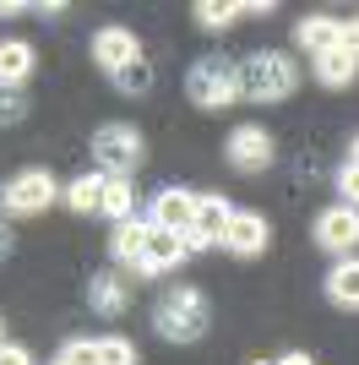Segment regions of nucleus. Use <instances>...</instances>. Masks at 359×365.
<instances>
[{"label": "nucleus", "instance_id": "32", "mask_svg": "<svg viewBox=\"0 0 359 365\" xmlns=\"http://www.w3.org/2000/svg\"><path fill=\"white\" fill-rule=\"evenodd\" d=\"M0 344H6V327H0Z\"/></svg>", "mask_w": 359, "mask_h": 365}, {"label": "nucleus", "instance_id": "3", "mask_svg": "<svg viewBox=\"0 0 359 365\" xmlns=\"http://www.w3.org/2000/svg\"><path fill=\"white\" fill-rule=\"evenodd\" d=\"M185 93H191L196 109H229L239 98V66L224 55H202L185 76Z\"/></svg>", "mask_w": 359, "mask_h": 365}, {"label": "nucleus", "instance_id": "21", "mask_svg": "<svg viewBox=\"0 0 359 365\" xmlns=\"http://www.w3.org/2000/svg\"><path fill=\"white\" fill-rule=\"evenodd\" d=\"M239 11H245V6H234V0H196V22H202V28H212V33L234 28Z\"/></svg>", "mask_w": 359, "mask_h": 365}, {"label": "nucleus", "instance_id": "10", "mask_svg": "<svg viewBox=\"0 0 359 365\" xmlns=\"http://www.w3.org/2000/svg\"><path fill=\"white\" fill-rule=\"evenodd\" d=\"M267 240H272L267 218L261 213H239L234 207V218H229V229H224V251H234V257H261Z\"/></svg>", "mask_w": 359, "mask_h": 365}, {"label": "nucleus", "instance_id": "27", "mask_svg": "<svg viewBox=\"0 0 359 365\" xmlns=\"http://www.w3.org/2000/svg\"><path fill=\"white\" fill-rule=\"evenodd\" d=\"M0 365H33V354L22 344H0Z\"/></svg>", "mask_w": 359, "mask_h": 365}, {"label": "nucleus", "instance_id": "13", "mask_svg": "<svg viewBox=\"0 0 359 365\" xmlns=\"http://www.w3.org/2000/svg\"><path fill=\"white\" fill-rule=\"evenodd\" d=\"M152 224L147 218H125V224H115V235H109V251H115V262H125V267H142V245H147Z\"/></svg>", "mask_w": 359, "mask_h": 365}, {"label": "nucleus", "instance_id": "18", "mask_svg": "<svg viewBox=\"0 0 359 365\" xmlns=\"http://www.w3.org/2000/svg\"><path fill=\"white\" fill-rule=\"evenodd\" d=\"M98 213H109L115 224L136 218V185H131V175H104V202H98Z\"/></svg>", "mask_w": 359, "mask_h": 365}, {"label": "nucleus", "instance_id": "29", "mask_svg": "<svg viewBox=\"0 0 359 365\" xmlns=\"http://www.w3.org/2000/svg\"><path fill=\"white\" fill-rule=\"evenodd\" d=\"M6 251H11V229L0 224V257H6Z\"/></svg>", "mask_w": 359, "mask_h": 365}, {"label": "nucleus", "instance_id": "14", "mask_svg": "<svg viewBox=\"0 0 359 365\" xmlns=\"http://www.w3.org/2000/svg\"><path fill=\"white\" fill-rule=\"evenodd\" d=\"M229 218H234V207H229L224 197H196V224H191V235H202L207 245H224Z\"/></svg>", "mask_w": 359, "mask_h": 365}, {"label": "nucleus", "instance_id": "33", "mask_svg": "<svg viewBox=\"0 0 359 365\" xmlns=\"http://www.w3.org/2000/svg\"><path fill=\"white\" fill-rule=\"evenodd\" d=\"M55 365H66V360H55Z\"/></svg>", "mask_w": 359, "mask_h": 365}, {"label": "nucleus", "instance_id": "2", "mask_svg": "<svg viewBox=\"0 0 359 365\" xmlns=\"http://www.w3.org/2000/svg\"><path fill=\"white\" fill-rule=\"evenodd\" d=\"M294 88H299V66L283 49H261V55H251V61L239 66V93L256 98V104H278Z\"/></svg>", "mask_w": 359, "mask_h": 365}, {"label": "nucleus", "instance_id": "20", "mask_svg": "<svg viewBox=\"0 0 359 365\" xmlns=\"http://www.w3.org/2000/svg\"><path fill=\"white\" fill-rule=\"evenodd\" d=\"M60 202H66L71 213H98V202H104V175H98V169L76 175V180L60 191Z\"/></svg>", "mask_w": 359, "mask_h": 365}, {"label": "nucleus", "instance_id": "6", "mask_svg": "<svg viewBox=\"0 0 359 365\" xmlns=\"http://www.w3.org/2000/svg\"><path fill=\"white\" fill-rule=\"evenodd\" d=\"M224 158L239 169V175H261V169L272 164V131H267V125H256V120L234 125V131H229Z\"/></svg>", "mask_w": 359, "mask_h": 365}, {"label": "nucleus", "instance_id": "11", "mask_svg": "<svg viewBox=\"0 0 359 365\" xmlns=\"http://www.w3.org/2000/svg\"><path fill=\"white\" fill-rule=\"evenodd\" d=\"M180 262H185V240L169 235V229H152L147 245H142V267H136V273L158 278V273H169V267H180Z\"/></svg>", "mask_w": 359, "mask_h": 365}, {"label": "nucleus", "instance_id": "7", "mask_svg": "<svg viewBox=\"0 0 359 365\" xmlns=\"http://www.w3.org/2000/svg\"><path fill=\"white\" fill-rule=\"evenodd\" d=\"M316 245H321V251H338V257H354V245H359V207H348V202L327 207V213L316 218Z\"/></svg>", "mask_w": 359, "mask_h": 365}, {"label": "nucleus", "instance_id": "22", "mask_svg": "<svg viewBox=\"0 0 359 365\" xmlns=\"http://www.w3.org/2000/svg\"><path fill=\"white\" fill-rule=\"evenodd\" d=\"M115 88H120V93H131V98H136V93H147V88H152V66L136 55L125 71H115Z\"/></svg>", "mask_w": 359, "mask_h": 365}, {"label": "nucleus", "instance_id": "12", "mask_svg": "<svg viewBox=\"0 0 359 365\" xmlns=\"http://www.w3.org/2000/svg\"><path fill=\"white\" fill-rule=\"evenodd\" d=\"M294 38L316 61V55H327V49L343 44V22H338V16H305V22H294Z\"/></svg>", "mask_w": 359, "mask_h": 365}, {"label": "nucleus", "instance_id": "9", "mask_svg": "<svg viewBox=\"0 0 359 365\" xmlns=\"http://www.w3.org/2000/svg\"><path fill=\"white\" fill-rule=\"evenodd\" d=\"M136 55H142V49H136V33L131 28H98V33H93V66H104L109 76L125 71Z\"/></svg>", "mask_w": 359, "mask_h": 365}, {"label": "nucleus", "instance_id": "15", "mask_svg": "<svg viewBox=\"0 0 359 365\" xmlns=\"http://www.w3.org/2000/svg\"><path fill=\"white\" fill-rule=\"evenodd\" d=\"M88 305L98 311V317H125V305H131V289H125L115 273H93V284H88Z\"/></svg>", "mask_w": 359, "mask_h": 365}, {"label": "nucleus", "instance_id": "17", "mask_svg": "<svg viewBox=\"0 0 359 365\" xmlns=\"http://www.w3.org/2000/svg\"><path fill=\"white\" fill-rule=\"evenodd\" d=\"M33 61H38V55H33V44L6 38V44H0V88H22V82L33 76Z\"/></svg>", "mask_w": 359, "mask_h": 365}, {"label": "nucleus", "instance_id": "25", "mask_svg": "<svg viewBox=\"0 0 359 365\" xmlns=\"http://www.w3.org/2000/svg\"><path fill=\"white\" fill-rule=\"evenodd\" d=\"M338 197H348V207H359V164L354 158L338 169Z\"/></svg>", "mask_w": 359, "mask_h": 365}, {"label": "nucleus", "instance_id": "4", "mask_svg": "<svg viewBox=\"0 0 359 365\" xmlns=\"http://www.w3.org/2000/svg\"><path fill=\"white\" fill-rule=\"evenodd\" d=\"M142 153H147V142L125 120H109V125L93 131V164H98V175H136Z\"/></svg>", "mask_w": 359, "mask_h": 365}, {"label": "nucleus", "instance_id": "31", "mask_svg": "<svg viewBox=\"0 0 359 365\" xmlns=\"http://www.w3.org/2000/svg\"><path fill=\"white\" fill-rule=\"evenodd\" d=\"M251 365H272V360H251Z\"/></svg>", "mask_w": 359, "mask_h": 365}, {"label": "nucleus", "instance_id": "23", "mask_svg": "<svg viewBox=\"0 0 359 365\" xmlns=\"http://www.w3.org/2000/svg\"><path fill=\"white\" fill-rule=\"evenodd\" d=\"M98 365H136L131 338H98Z\"/></svg>", "mask_w": 359, "mask_h": 365}, {"label": "nucleus", "instance_id": "5", "mask_svg": "<svg viewBox=\"0 0 359 365\" xmlns=\"http://www.w3.org/2000/svg\"><path fill=\"white\" fill-rule=\"evenodd\" d=\"M49 202H60V185L49 169H22L6 191H0V213L11 218H28V213H44Z\"/></svg>", "mask_w": 359, "mask_h": 365}, {"label": "nucleus", "instance_id": "26", "mask_svg": "<svg viewBox=\"0 0 359 365\" xmlns=\"http://www.w3.org/2000/svg\"><path fill=\"white\" fill-rule=\"evenodd\" d=\"M22 98H16V88H0V125H11V120H22Z\"/></svg>", "mask_w": 359, "mask_h": 365}, {"label": "nucleus", "instance_id": "28", "mask_svg": "<svg viewBox=\"0 0 359 365\" xmlns=\"http://www.w3.org/2000/svg\"><path fill=\"white\" fill-rule=\"evenodd\" d=\"M343 49H348V55H359V22H343Z\"/></svg>", "mask_w": 359, "mask_h": 365}, {"label": "nucleus", "instance_id": "30", "mask_svg": "<svg viewBox=\"0 0 359 365\" xmlns=\"http://www.w3.org/2000/svg\"><path fill=\"white\" fill-rule=\"evenodd\" d=\"M348 153H354V164H359V137H354V148H348Z\"/></svg>", "mask_w": 359, "mask_h": 365}, {"label": "nucleus", "instance_id": "8", "mask_svg": "<svg viewBox=\"0 0 359 365\" xmlns=\"http://www.w3.org/2000/svg\"><path fill=\"white\" fill-rule=\"evenodd\" d=\"M152 229H169V235H191L196 224V191H180V185H169V191H158L152 197Z\"/></svg>", "mask_w": 359, "mask_h": 365}, {"label": "nucleus", "instance_id": "19", "mask_svg": "<svg viewBox=\"0 0 359 365\" xmlns=\"http://www.w3.org/2000/svg\"><path fill=\"white\" fill-rule=\"evenodd\" d=\"M359 76V55H348L343 44L327 49V55H316V82H327V88H348Z\"/></svg>", "mask_w": 359, "mask_h": 365}, {"label": "nucleus", "instance_id": "1", "mask_svg": "<svg viewBox=\"0 0 359 365\" xmlns=\"http://www.w3.org/2000/svg\"><path fill=\"white\" fill-rule=\"evenodd\" d=\"M152 327H158L169 344H196V338L212 327V305H207V294L191 289V284L169 289L164 300L152 305Z\"/></svg>", "mask_w": 359, "mask_h": 365}, {"label": "nucleus", "instance_id": "16", "mask_svg": "<svg viewBox=\"0 0 359 365\" xmlns=\"http://www.w3.org/2000/svg\"><path fill=\"white\" fill-rule=\"evenodd\" d=\"M327 300L343 305V311H359V257L332 262V273H327Z\"/></svg>", "mask_w": 359, "mask_h": 365}, {"label": "nucleus", "instance_id": "24", "mask_svg": "<svg viewBox=\"0 0 359 365\" xmlns=\"http://www.w3.org/2000/svg\"><path fill=\"white\" fill-rule=\"evenodd\" d=\"M60 360L66 365H98V344H93V338H71V344L60 349Z\"/></svg>", "mask_w": 359, "mask_h": 365}]
</instances>
